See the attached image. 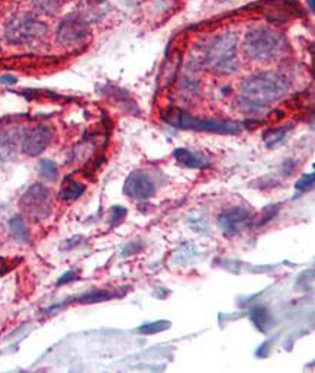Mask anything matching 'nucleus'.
Returning a JSON list of instances; mask_svg holds the SVG:
<instances>
[{"mask_svg": "<svg viewBox=\"0 0 315 373\" xmlns=\"http://www.w3.org/2000/svg\"><path fill=\"white\" fill-rule=\"evenodd\" d=\"M47 34V24L32 13H18L8 20L5 27V38L12 46H27L42 39Z\"/></svg>", "mask_w": 315, "mask_h": 373, "instance_id": "20e7f679", "label": "nucleus"}, {"mask_svg": "<svg viewBox=\"0 0 315 373\" xmlns=\"http://www.w3.org/2000/svg\"><path fill=\"white\" fill-rule=\"evenodd\" d=\"M314 182H315V174L314 173H309V174H305L304 178H301L297 183H295V188L301 192H305L308 189H311L314 186Z\"/></svg>", "mask_w": 315, "mask_h": 373, "instance_id": "5701e85b", "label": "nucleus"}, {"mask_svg": "<svg viewBox=\"0 0 315 373\" xmlns=\"http://www.w3.org/2000/svg\"><path fill=\"white\" fill-rule=\"evenodd\" d=\"M112 295L108 291H92L86 295H83L82 298H79L80 303H96V302H103L110 299Z\"/></svg>", "mask_w": 315, "mask_h": 373, "instance_id": "412c9836", "label": "nucleus"}, {"mask_svg": "<svg viewBox=\"0 0 315 373\" xmlns=\"http://www.w3.org/2000/svg\"><path fill=\"white\" fill-rule=\"evenodd\" d=\"M173 156L179 164H182L189 169H207L211 166V162L204 155L188 150V148L174 150Z\"/></svg>", "mask_w": 315, "mask_h": 373, "instance_id": "f8f14e48", "label": "nucleus"}, {"mask_svg": "<svg viewBox=\"0 0 315 373\" xmlns=\"http://www.w3.org/2000/svg\"><path fill=\"white\" fill-rule=\"evenodd\" d=\"M51 140H53V128L41 124L25 131L24 136H22L20 147L27 156L37 157L50 145Z\"/></svg>", "mask_w": 315, "mask_h": 373, "instance_id": "6e6552de", "label": "nucleus"}, {"mask_svg": "<svg viewBox=\"0 0 315 373\" xmlns=\"http://www.w3.org/2000/svg\"><path fill=\"white\" fill-rule=\"evenodd\" d=\"M75 279H77V273H76L75 270H70V272H67L65 275H63V276L58 279L57 284H65V283H69V282H72V280H75Z\"/></svg>", "mask_w": 315, "mask_h": 373, "instance_id": "393cba45", "label": "nucleus"}, {"mask_svg": "<svg viewBox=\"0 0 315 373\" xmlns=\"http://www.w3.org/2000/svg\"><path fill=\"white\" fill-rule=\"evenodd\" d=\"M238 38L234 32L225 31L214 37L204 50L202 63L217 74H233L238 67Z\"/></svg>", "mask_w": 315, "mask_h": 373, "instance_id": "f03ea898", "label": "nucleus"}, {"mask_svg": "<svg viewBox=\"0 0 315 373\" xmlns=\"http://www.w3.org/2000/svg\"><path fill=\"white\" fill-rule=\"evenodd\" d=\"M9 228H11L12 235L18 241H22V243H28V241H30V230H28L24 219H22L20 216H13L11 219Z\"/></svg>", "mask_w": 315, "mask_h": 373, "instance_id": "2eb2a0df", "label": "nucleus"}, {"mask_svg": "<svg viewBox=\"0 0 315 373\" xmlns=\"http://www.w3.org/2000/svg\"><path fill=\"white\" fill-rule=\"evenodd\" d=\"M84 190H86L84 185H82L79 182H72L60 192V199L67 201V202L76 201L77 197H80L84 193Z\"/></svg>", "mask_w": 315, "mask_h": 373, "instance_id": "f3484780", "label": "nucleus"}, {"mask_svg": "<svg viewBox=\"0 0 315 373\" xmlns=\"http://www.w3.org/2000/svg\"><path fill=\"white\" fill-rule=\"evenodd\" d=\"M5 268H6V261H5V259H2V257H0V275H2V273H4Z\"/></svg>", "mask_w": 315, "mask_h": 373, "instance_id": "bb28decb", "label": "nucleus"}, {"mask_svg": "<svg viewBox=\"0 0 315 373\" xmlns=\"http://www.w3.org/2000/svg\"><path fill=\"white\" fill-rule=\"evenodd\" d=\"M252 221V212L241 207H234L224 211L219 218L218 224L225 235H237L241 233Z\"/></svg>", "mask_w": 315, "mask_h": 373, "instance_id": "1a4fd4ad", "label": "nucleus"}, {"mask_svg": "<svg viewBox=\"0 0 315 373\" xmlns=\"http://www.w3.org/2000/svg\"><path fill=\"white\" fill-rule=\"evenodd\" d=\"M308 2H309V6H311V12H314V11H315V6H314V0H308Z\"/></svg>", "mask_w": 315, "mask_h": 373, "instance_id": "cd10ccee", "label": "nucleus"}, {"mask_svg": "<svg viewBox=\"0 0 315 373\" xmlns=\"http://www.w3.org/2000/svg\"><path fill=\"white\" fill-rule=\"evenodd\" d=\"M124 193L137 201H146L155 193V185L146 171H132L125 181Z\"/></svg>", "mask_w": 315, "mask_h": 373, "instance_id": "9d476101", "label": "nucleus"}, {"mask_svg": "<svg viewBox=\"0 0 315 373\" xmlns=\"http://www.w3.org/2000/svg\"><path fill=\"white\" fill-rule=\"evenodd\" d=\"M169 327H170V322H167V321H157V322H151V324H146V325L140 327L137 332L141 334H155V333L167 330Z\"/></svg>", "mask_w": 315, "mask_h": 373, "instance_id": "4be33fe9", "label": "nucleus"}, {"mask_svg": "<svg viewBox=\"0 0 315 373\" xmlns=\"http://www.w3.org/2000/svg\"><path fill=\"white\" fill-rule=\"evenodd\" d=\"M279 208H281L279 204L266 207V208L260 212V215L255 219V221H256V225H264V224H267L269 221H272V219L276 216V214L279 212Z\"/></svg>", "mask_w": 315, "mask_h": 373, "instance_id": "aec40b11", "label": "nucleus"}, {"mask_svg": "<svg viewBox=\"0 0 315 373\" xmlns=\"http://www.w3.org/2000/svg\"><path fill=\"white\" fill-rule=\"evenodd\" d=\"M24 133L19 128H8L0 131V162H8L15 157L18 144Z\"/></svg>", "mask_w": 315, "mask_h": 373, "instance_id": "9b49d317", "label": "nucleus"}, {"mask_svg": "<svg viewBox=\"0 0 315 373\" xmlns=\"http://www.w3.org/2000/svg\"><path fill=\"white\" fill-rule=\"evenodd\" d=\"M283 48L282 37L266 27H255L244 37V53L253 61H274Z\"/></svg>", "mask_w": 315, "mask_h": 373, "instance_id": "7ed1b4c3", "label": "nucleus"}, {"mask_svg": "<svg viewBox=\"0 0 315 373\" xmlns=\"http://www.w3.org/2000/svg\"><path fill=\"white\" fill-rule=\"evenodd\" d=\"M290 131V126H281V128H276V129H270L267 131V133L264 134V143L269 148H275L278 145H281L285 138H286V134Z\"/></svg>", "mask_w": 315, "mask_h": 373, "instance_id": "dca6fc26", "label": "nucleus"}, {"mask_svg": "<svg viewBox=\"0 0 315 373\" xmlns=\"http://www.w3.org/2000/svg\"><path fill=\"white\" fill-rule=\"evenodd\" d=\"M38 169L41 176L49 181H56L58 176V166L53 160H41Z\"/></svg>", "mask_w": 315, "mask_h": 373, "instance_id": "6ab92c4d", "label": "nucleus"}, {"mask_svg": "<svg viewBox=\"0 0 315 373\" xmlns=\"http://www.w3.org/2000/svg\"><path fill=\"white\" fill-rule=\"evenodd\" d=\"M19 208L34 221H42L49 218L53 209V196L49 188L35 183L20 196Z\"/></svg>", "mask_w": 315, "mask_h": 373, "instance_id": "423d86ee", "label": "nucleus"}, {"mask_svg": "<svg viewBox=\"0 0 315 373\" xmlns=\"http://www.w3.org/2000/svg\"><path fill=\"white\" fill-rule=\"evenodd\" d=\"M289 89L285 76L275 72H262L247 77L241 86V99L250 109H260L283 98Z\"/></svg>", "mask_w": 315, "mask_h": 373, "instance_id": "f257e3e1", "label": "nucleus"}, {"mask_svg": "<svg viewBox=\"0 0 315 373\" xmlns=\"http://www.w3.org/2000/svg\"><path fill=\"white\" fill-rule=\"evenodd\" d=\"M163 118L167 124L182 128V129H195V131H205V133H217V134H236L240 129L238 124L234 122H221L212 119H196L182 109H170Z\"/></svg>", "mask_w": 315, "mask_h": 373, "instance_id": "39448f33", "label": "nucleus"}, {"mask_svg": "<svg viewBox=\"0 0 315 373\" xmlns=\"http://www.w3.org/2000/svg\"><path fill=\"white\" fill-rule=\"evenodd\" d=\"M180 58H182V53L180 51H174L166 61V64L163 65L162 73H160V83L162 86H167L170 84L179 70V64H180Z\"/></svg>", "mask_w": 315, "mask_h": 373, "instance_id": "ddd939ff", "label": "nucleus"}, {"mask_svg": "<svg viewBox=\"0 0 315 373\" xmlns=\"http://www.w3.org/2000/svg\"><path fill=\"white\" fill-rule=\"evenodd\" d=\"M32 5L42 15H56L61 8V0H32Z\"/></svg>", "mask_w": 315, "mask_h": 373, "instance_id": "a211bd4d", "label": "nucleus"}, {"mask_svg": "<svg viewBox=\"0 0 315 373\" xmlns=\"http://www.w3.org/2000/svg\"><path fill=\"white\" fill-rule=\"evenodd\" d=\"M127 215V209L124 207H114L110 211V221L112 225H117L120 223H122V219Z\"/></svg>", "mask_w": 315, "mask_h": 373, "instance_id": "b1692460", "label": "nucleus"}, {"mask_svg": "<svg viewBox=\"0 0 315 373\" xmlns=\"http://www.w3.org/2000/svg\"><path fill=\"white\" fill-rule=\"evenodd\" d=\"M90 35L89 20L83 13H70L67 15L58 24L56 39L61 47L72 48L83 44Z\"/></svg>", "mask_w": 315, "mask_h": 373, "instance_id": "0eeeda50", "label": "nucleus"}, {"mask_svg": "<svg viewBox=\"0 0 315 373\" xmlns=\"http://www.w3.org/2000/svg\"><path fill=\"white\" fill-rule=\"evenodd\" d=\"M253 324L259 328L260 332L266 333L270 327H272V315H270V313L267 311V308H264V306H257V308H255L252 311V315H250Z\"/></svg>", "mask_w": 315, "mask_h": 373, "instance_id": "4468645a", "label": "nucleus"}, {"mask_svg": "<svg viewBox=\"0 0 315 373\" xmlns=\"http://www.w3.org/2000/svg\"><path fill=\"white\" fill-rule=\"evenodd\" d=\"M0 83H4V84H15L16 83V77L13 76H2L0 77Z\"/></svg>", "mask_w": 315, "mask_h": 373, "instance_id": "a878e982", "label": "nucleus"}]
</instances>
